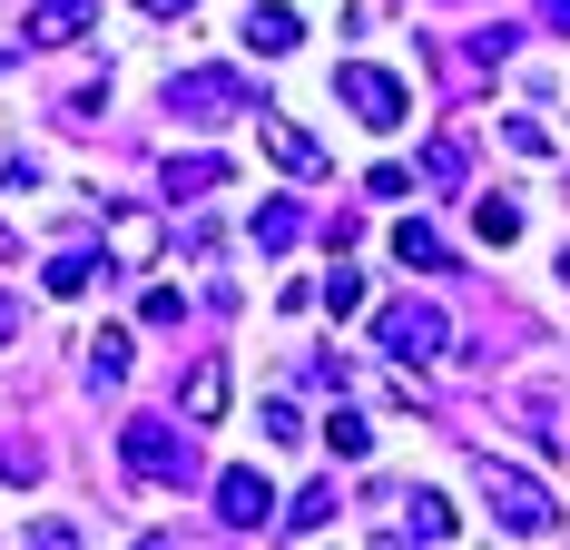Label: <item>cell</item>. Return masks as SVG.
Listing matches in <instances>:
<instances>
[{
	"label": "cell",
	"mask_w": 570,
	"mask_h": 550,
	"mask_svg": "<svg viewBox=\"0 0 570 550\" xmlns=\"http://www.w3.org/2000/svg\"><path fill=\"white\" fill-rule=\"evenodd\" d=\"M374 354H394V364H443V354H453V315H443L433 295H394V305L374 315Z\"/></svg>",
	"instance_id": "1"
},
{
	"label": "cell",
	"mask_w": 570,
	"mask_h": 550,
	"mask_svg": "<svg viewBox=\"0 0 570 550\" xmlns=\"http://www.w3.org/2000/svg\"><path fill=\"white\" fill-rule=\"evenodd\" d=\"M482 501H492V521H502L512 541H551V531H561V501L541 492L521 462H492V452H482Z\"/></svg>",
	"instance_id": "2"
},
{
	"label": "cell",
	"mask_w": 570,
	"mask_h": 550,
	"mask_svg": "<svg viewBox=\"0 0 570 550\" xmlns=\"http://www.w3.org/2000/svg\"><path fill=\"white\" fill-rule=\"evenodd\" d=\"M118 462H128L138 482H158V492H187V482H197V442L177 433V423H128V433H118Z\"/></svg>",
	"instance_id": "3"
},
{
	"label": "cell",
	"mask_w": 570,
	"mask_h": 550,
	"mask_svg": "<svg viewBox=\"0 0 570 550\" xmlns=\"http://www.w3.org/2000/svg\"><path fill=\"white\" fill-rule=\"evenodd\" d=\"M266 99L246 89V69H177L168 79V118H256Z\"/></svg>",
	"instance_id": "4"
},
{
	"label": "cell",
	"mask_w": 570,
	"mask_h": 550,
	"mask_svg": "<svg viewBox=\"0 0 570 550\" xmlns=\"http://www.w3.org/2000/svg\"><path fill=\"white\" fill-rule=\"evenodd\" d=\"M335 99L364 118V128H403V118H413V89H403L394 69H374V59H344V69H335Z\"/></svg>",
	"instance_id": "5"
},
{
	"label": "cell",
	"mask_w": 570,
	"mask_h": 550,
	"mask_svg": "<svg viewBox=\"0 0 570 550\" xmlns=\"http://www.w3.org/2000/svg\"><path fill=\"white\" fill-rule=\"evenodd\" d=\"M217 521H227V531H266V521H276V482H266L256 462H227V472H217Z\"/></svg>",
	"instance_id": "6"
},
{
	"label": "cell",
	"mask_w": 570,
	"mask_h": 550,
	"mask_svg": "<svg viewBox=\"0 0 570 550\" xmlns=\"http://www.w3.org/2000/svg\"><path fill=\"white\" fill-rule=\"evenodd\" d=\"M89 20H99V0H30L20 40L30 50H59V40H89Z\"/></svg>",
	"instance_id": "7"
},
{
	"label": "cell",
	"mask_w": 570,
	"mask_h": 550,
	"mask_svg": "<svg viewBox=\"0 0 570 550\" xmlns=\"http://www.w3.org/2000/svg\"><path fill=\"white\" fill-rule=\"evenodd\" d=\"M256 138H266V158H276L285 177H315V167H325V148H315V138H305L285 109H256Z\"/></svg>",
	"instance_id": "8"
},
{
	"label": "cell",
	"mask_w": 570,
	"mask_h": 550,
	"mask_svg": "<svg viewBox=\"0 0 570 550\" xmlns=\"http://www.w3.org/2000/svg\"><path fill=\"white\" fill-rule=\"evenodd\" d=\"M394 511H403V521H394V541H453V531H462V511H453L443 492H423V482H413Z\"/></svg>",
	"instance_id": "9"
},
{
	"label": "cell",
	"mask_w": 570,
	"mask_h": 550,
	"mask_svg": "<svg viewBox=\"0 0 570 550\" xmlns=\"http://www.w3.org/2000/svg\"><path fill=\"white\" fill-rule=\"evenodd\" d=\"M295 40H305V20H295L285 0H266V10H246V50H256V59H285Z\"/></svg>",
	"instance_id": "10"
},
{
	"label": "cell",
	"mask_w": 570,
	"mask_h": 550,
	"mask_svg": "<svg viewBox=\"0 0 570 550\" xmlns=\"http://www.w3.org/2000/svg\"><path fill=\"white\" fill-rule=\"evenodd\" d=\"M99 275H109V256H89V246H59L50 266H40V285H50V295H89Z\"/></svg>",
	"instance_id": "11"
},
{
	"label": "cell",
	"mask_w": 570,
	"mask_h": 550,
	"mask_svg": "<svg viewBox=\"0 0 570 550\" xmlns=\"http://www.w3.org/2000/svg\"><path fill=\"white\" fill-rule=\"evenodd\" d=\"M394 266H423V275H443V266H453V246H443V236H433L423 217H403V226H394Z\"/></svg>",
	"instance_id": "12"
},
{
	"label": "cell",
	"mask_w": 570,
	"mask_h": 550,
	"mask_svg": "<svg viewBox=\"0 0 570 550\" xmlns=\"http://www.w3.org/2000/svg\"><path fill=\"white\" fill-rule=\"evenodd\" d=\"M305 207H295V197H276V207H256V246H266V256H285V246H305Z\"/></svg>",
	"instance_id": "13"
},
{
	"label": "cell",
	"mask_w": 570,
	"mask_h": 550,
	"mask_svg": "<svg viewBox=\"0 0 570 550\" xmlns=\"http://www.w3.org/2000/svg\"><path fill=\"white\" fill-rule=\"evenodd\" d=\"M325 452H335V462H364V452H374V423H364V413H354V403H335V413H325Z\"/></svg>",
	"instance_id": "14"
},
{
	"label": "cell",
	"mask_w": 570,
	"mask_h": 550,
	"mask_svg": "<svg viewBox=\"0 0 570 550\" xmlns=\"http://www.w3.org/2000/svg\"><path fill=\"white\" fill-rule=\"evenodd\" d=\"M236 167L227 158H168V197H207V187H227Z\"/></svg>",
	"instance_id": "15"
},
{
	"label": "cell",
	"mask_w": 570,
	"mask_h": 550,
	"mask_svg": "<svg viewBox=\"0 0 570 550\" xmlns=\"http://www.w3.org/2000/svg\"><path fill=\"white\" fill-rule=\"evenodd\" d=\"M227 413V364H197L187 374V423H217Z\"/></svg>",
	"instance_id": "16"
},
{
	"label": "cell",
	"mask_w": 570,
	"mask_h": 550,
	"mask_svg": "<svg viewBox=\"0 0 570 550\" xmlns=\"http://www.w3.org/2000/svg\"><path fill=\"white\" fill-rule=\"evenodd\" d=\"M472 236H482V246H512L521 207H512V197H472Z\"/></svg>",
	"instance_id": "17"
},
{
	"label": "cell",
	"mask_w": 570,
	"mask_h": 550,
	"mask_svg": "<svg viewBox=\"0 0 570 550\" xmlns=\"http://www.w3.org/2000/svg\"><path fill=\"white\" fill-rule=\"evenodd\" d=\"M89 384H99V393L128 384V334H118V325H99V344H89Z\"/></svg>",
	"instance_id": "18"
},
{
	"label": "cell",
	"mask_w": 570,
	"mask_h": 550,
	"mask_svg": "<svg viewBox=\"0 0 570 550\" xmlns=\"http://www.w3.org/2000/svg\"><path fill=\"white\" fill-rule=\"evenodd\" d=\"M256 433H266V442H315V433H305V413H295L285 393H266V403H256Z\"/></svg>",
	"instance_id": "19"
},
{
	"label": "cell",
	"mask_w": 570,
	"mask_h": 550,
	"mask_svg": "<svg viewBox=\"0 0 570 550\" xmlns=\"http://www.w3.org/2000/svg\"><path fill=\"white\" fill-rule=\"evenodd\" d=\"M285 531H305V541H315V531H335V482H315V492L295 501V511H285Z\"/></svg>",
	"instance_id": "20"
},
{
	"label": "cell",
	"mask_w": 570,
	"mask_h": 550,
	"mask_svg": "<svg viewBox=\"0 0 570 550\" xmlns=\"http://www.w3.org/2000/svg\"><path fill=\"white\" fill-rule=\"evenodd\" d=\"M315 305H325V315H335V325H344V315H364V275H325V295H315Z\"/></svg>",
	"instance_id": "21"
},
{
	"label": "cell",
	"mask_w": 570,
	"mask_h": 550,
	"mask_svg": "<svg viewBox=\"0 0 570 550\" xmlns=\"http://www.w3.org/2000/svg\"><path fill=\"white\" fill-rule=\"evenodd\" d=\"M423 187H462V138H433L423 148Z\"/></svg>",
	"instance_id": "22"
},
{
	"label": "cell",
	"mask_w": 570,
	"mask_h": 550,
	"mask_svg": "<svg viewBox=\"0 0 570 550\" xmlns=\"http://www.w3.org/2000/svg\"><path fill=\"white\" fill-rule=\"evenodd\" d=\"M40 177H50V167L30 158V148H0V187H10V197H30V187H40Z\"/></svg>",
	"instance_id": "23"
},
{
	"label": "cell",
	"mask_w": 570,
	"mask_h": 550,
	"mask_svg": "<svg viewBox=\"0 0 570 550\" xmlns=\"http://www.w3.org/2000/svg\"><path fill=\"white\" fill-rule=\"evenodd\" d=\"M502 138H512L521 158H551V128H541V118H512V128H502Z\"/></svg>",
	"instance_id": "24"
},
{
	"label": "cell",
	"mask_w": 570,
	"mask_h": 550,
	"mask_svg": "<svg viewBox=\"0 0 570 550\" xmlns=\"http://www.w3.org/2000/svg\"><path fill=\"white\" fill-rule=\"evenodd\" d=\"M138 315H148V325H177V315H187V295H177V285H148V305H138Z\"/></svg>",
	"instance_id": "25"
},
{
	"label": "cell",
	"mask_w": 570,
	"mask_h": 550,
	"mask_svg": "<svg viewBox=\"0 0 570 550\" xmlns=\"http://www.w3.org/2000/svg\"><path fill=\"white\" fill-rule=\"evenodd\" d=\"M521 50V30H502V20H492V30H482V40H472V59H492V69H502V59Z\"/></svg>",
	"instance_id": "26"
},
{
	"label": "cell",
	"mask_w": 570,
	"mask_h": 550,
	"mask_svg": "<svg viewBox=\"0 0 570 550\" xmlns=\"http://www.w3.org/2000/svg\"><path fill=\"white\" fill-rule=\"evenodd\" d=\"M541 30H561V40H570V0H541Z\"/></svg>",
	"instance_id": "27"
},
{
	"label": "cell",
	"mask_w": 570,
	"mask_h": 550,
	"mask_svg": "<svg viewBox=\"0 0 570 550\" xmlns=\"http://www.w3.org/2000/svg\"><path fill=\"white\" fill-rule=\"evenodd\" d=\"M138 10H148V20H177V10H197V0H138Z\"/></svg>",
	"instance_id": "28"
},
{
	"label": "cell",
	"mask_w": 570,
	"mask_h": 550,
	"mask_svg": "<svg viewBox=\"0 0 570 550\" xmlns=\"http://www.w3.org/2000/svg\"><path fill=\"white\" fill-rule=\"evenodd\" d=\"M10 325H20V295H10V285H0V334H10Z\"/></svg>",
	"instance_id": "29"
}]
</instances>
